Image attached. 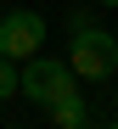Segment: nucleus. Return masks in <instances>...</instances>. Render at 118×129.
<instances>
[{
	"label": "nucleus",
	"instance_id": "2",
	"mask_svg": "<svg viewBox=\"0 0 118 129\" xmlns=\"http://www.w3.org/2000/svg\"><path fill=\"white\" fill-rule=\"evenodd\" d=\"M17 95L51 107V101H62V95H79V79H73V68H67V56H45V51H34V56L17 68Z\"/></svg>",
	"mask_w": 118,
	"mask_h": 129
},
{
	"label": "nucleus",
	"instance_id": "5",
	"mask_svg": "<svg viewBox=\"0 0 118 129\" xmlns=\"http://www.w3.org/2000/svg\"><path fill=\"white\" fill-rule=\"evenodd\" d=\"M6 95H17V62L0 56V101H6Z\"/></svg>",
	"mask_w": 118,
	"mask_h": 129
},
{
	"label": "nucleus",
	"instance_id": "6",
	"mask_svg": "<svg viewBox=\"0 0 118 129\" xmlns=\"http://www.w3.org/2000/svg\"><path fill=\"white\" fill-rule=\"evenodd\" d=\"M96 6H107V11H118V0H96Z\"/></svg>",
	"mask_w": 118,
	"mask_h": 129
},
{
	"label": "nucleus",
	"instance_id": "1",
	"mask_svg": "<svg viewBox=\"0 0 118 129\" xmlns=\"http://www.w3.org/2000/svg\"><path fill=\"white\" fill-rule=\"evenodd\" d=\"M67 68H73L79 84L112 79V73H118V34L96 28L90 17H73V34H67Z\"/></svg>",
	"mask_w": 118,
	"mask_h": 129
},
{
	"label": "nucleus",
	"instance_id": "8",
	"mask_svg": "<svg viewBox=\"0 0 118 129\" xmlns=\"http://www.w3.org/2000/svg\"><path fill=\"white\" fill-rule=\"evenodd\" d=\"M107 129H118V123H107Z\"/></svg>",
	"mask_w": 118,
	"mask_h": 129
},
{
	"label": "nucleus",
	"instance_id": "3",
	"mask_svg": "<svg viewBox=\"0 0 118 129\" xmlns=\"http://www.w3.org/2000/svg\"><path fill=\"white\" fill-rule=\"evenodd\" d=\"M34 51H45V17L28 11V6H17L0 17V56L6 62H28Z\"/></svg>",
	"mask_w": 118,
	"mask_h": 129
},
{
	"label": "nucleus",
	"instance_id": "4",
	"mask_svg": "<svg viewBox=\"0 0 118 129\" xmlns=\"http://www.w3.org/2000/svg\"><path fill=\"white\" fill-rule=\"evenodd\" d=\"M45 112H51V123H56V129H90V123H96V112H90L84 90H79V95H62V101H51Z\"/></svg>",
	"mask_w": 118,
	"mask_h": 129
},
{
	"label": "nucleus",
	"instance_id": "7",
	"mask_svg": "<svg viewBox=\"0 0 118 129\" xmlns=\"http://www.w3.org/2000/svg\"><path fill=\"white\" fill-rule=\"evenodd\" d=\"M11 129H28V123H11Z\"/></svg>",
	"mask_w": 118,
	"mask_h": 129
}]
</instances>
